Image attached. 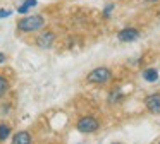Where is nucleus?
Wrapping results in <instances>:
<instances>
[{"label": "nucleus", "instance_id": "f257e3e1", "mask_svg": "<svg viewBox=\"0 0 160 144\" xmlns=\"http://www.w3.org/2000/svg\"><path fill=\"white\" fill-rule=\"evenodd\" d=\"M45 24H47V19L42 14L24 16L18 21V31H21V33H38V31H43Z\"/></svg>", "mask_w": 160, "mask_h": 144}, {"label": "nucleus", "instance_id": "f03ea898", "mask_svg": "<svg viewBox=\"0 0 160 144\" xmlns=\"http://www.w3.org/2000/svg\"><path fill=\"white\" fill-rule=\"evenodd\" d=\"M112 79V72L108 67H97L86 75V82L90 84H107Z\"/></svg>", "mask_w": 160, "mask_h": 144}, {"label": "nucleus", "instance_id": "7ed1b4c3", "mask_svg": "<svg viewBox=\"0 0 160 144\" xmlns=\"http://www.w3.org/2000/svg\"><path fill=\"white\" fill-rule=\"evenodd\" d=\"M76 129L83 134H93L100 129V122H98V118L93 115H84L76 122Z\"/></svg>", "mask_w": 160, "mask_h": 144}, {"label": "nucleus", "instance_id": "20e7f679", "mask_svg": "<svg viewBox=\"0 0 160 144\" xmlns=\"http://www.w3.org/2000/svg\"><path fill=\"white\" fill-rule=\"evenodd\" d=\"M139 34H141L139 29L128 26V27H122V29L117 33V40L122 41V43H132V41H136L139 38Z\"/></svg>", "mask_w": 160, "mask_h": 144}, {"label": "nucleus", "instance_id": "39448f33", "mask_svg": "<svg viewBox=\"0 0 160 144\" xmlns=\"http://www.w3.org/2000/svg\"><path fill=\"white\" fill-rule=\"evenodd\" d=\"M35 41L40 48H50L53 45V41H55V33L50 31V29H43Z\"/></svg>", "mask_w": 160, "mask_h": 144}, {"label": "nucleus", "instance_id": "423d86ee", "mask_svg": "<svg viewBox=\"0 0 160 144\" xmlns=\"http://www.w3.org/2000/svg\"><path fill=\"white\" fill-rule=\"evenodd\" d=\"M145 106L148 108L150 113H160V93H153V94L146 96Z\"/></svg>", "mask_w": 160, "mask_h": 144}, {"label": "nucleus", "instance_id": "0eeeda50", "mask_svg": "<svg viewBox=\"0 0 160 144\" xmlns=\"http://www.w3.org/2000/svg\"><path fill=\"white\" fill-rule=\"evenodd\" d=\"M11 144H31V134L28 130H19L14 134Z\"/></svg>", "mask_w": 160, "mask_h": 144}, {"label": "nucleus", "instance_id": "6e6552de", "mask_svg": "<svg viewBox=\"0 0 160 144\" xmlns=\"http://www.w3.org/2000/svg\"><path fill=\"white\" fill-rule=\"evenodd\" d=\"M143 79H145L146 82H157L158 81V70L153 69V67L145 69V70H143Z\"/></svg>", "mask_w": 160, "mask_h": 144}, {"label": "nucleus", "instance_id": "1a4fd4ad", "mask_svg": "<svg viewBox=\"0 0 160 144\" xmlns=\"http://www.w3.org/2000/svg\"><path fill=\"white\" fill-rule=\"evenodd\" d=\"M36 3H38V0H24V2L18 7V12L19 14H28L33 7H36Z\"/></svg>", "mask_w": 160, "mask_h": 144}, {"label": "nucleus", "instance_id": "9d476101", "mask_svg": "<svg viewBox=\"0 0 160 144\" xmlns=\"http://www.w3.org/2000/svg\"><path fill=\"white\" fill-rule=\"evenodd\" d=\"M11 136V125L5 122H0V142H4Z\"/></svg>", "mask_w": 160, "mask_h": 144}, {"label": "nucleus", "instance_id": "9b49d317", "mask_svg": "<svg viewBox=\"0 0 160 144\" xmlns=\"http://www.w3.org/2000/svg\"><path fill=\"white\" fill-rule=\"evenodd\" d=\"M7 91H9V81L5 75L0 74V96H4Z\"/></svg>", "mask_w": 160, "mask_h": 144}, {"label": "nucleus", "instance_id": "f8f14e48", "mask_svg": "<svg viewBox=\"0 0 160 144\" xmlns=\"http://www.w3.org/2000/svg\"><path fill=\"white\" fill-rule=\"evenodd\" d=\"M112 9H114V3H107V5H105V9H103V17H110Z\"/></svg>", "mask_w": 160, "mask_h": 144}, {"label": "nucleus", "instance_id": "ddd939ff", "mask_svg": "<svg viewBox=\"0 0 160 144\" xmlns=\"http://www.w3.org/2000/svg\"><path fill=\"white\" fill-rule=\"evenodd\" d=\"M12 16V10L11 9H0V19H5V17Z\"/></svg>", "mask_w": 160, "mask_h": 144}, {"label": "nucleus", "instance_id": "4468645a", "mask_svg": "<svg viewBox=\"0 0 160 144\" xmlns=\"http://www.w3.org/2000/svg\"><path fill=\"white\" fill-rule=\"evenodd\" d=\"M4 62H5V55L0 51V64H4Z\"/></svg>", "mask_w": 160, "mask_h": 144}, {"label": "nucleus", "instance_id": "2eb2a0df", "mask_svg": "<svg viewBox=\"0 0 160 144\" xmlns=\"http://www.w3.org/2000/svg\"><path fill=\"white\" fill-rule=\"evenodd\" d=\"M145 3H157V2H160V0H143Z\"/></svg>", "mask_w": 160, "mask_h": 144}, {"label": "nucleus", "instance_id": "dca6fc26", "mask_svg": "<svg viewBox=\"0 0 160 144\" xmlns=\"http://www.w3.org/2000/svg\"><path fill=\"white\" fill-rule=\"evenodd\" d=\"M112 144H121V142H112Z\"/></svg>", "mask_w": 160, "mask_h": 144}, {"label": "nucleus", "instance_id": "f3484780", "mask_svg": "<svg viewBox=\"0 0 160 144\" xmlns=\"http://www.w3.org/2000/svg\"><path fill=\"white\" fill-rule=\"evenodd\" d=\"M158 144H160V142H158Z\"/></svg>", "mask_w": 160, "mask_h": 144}]
</instances>
